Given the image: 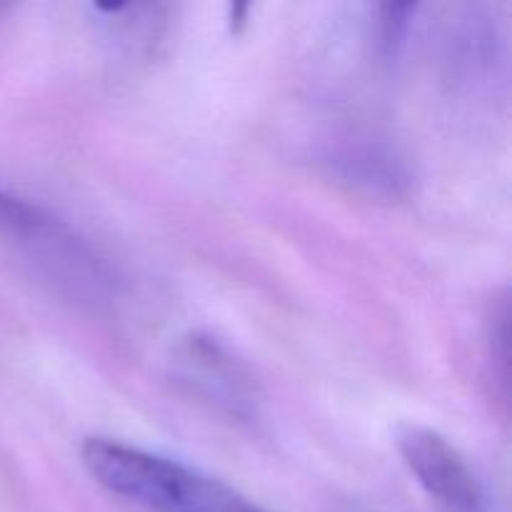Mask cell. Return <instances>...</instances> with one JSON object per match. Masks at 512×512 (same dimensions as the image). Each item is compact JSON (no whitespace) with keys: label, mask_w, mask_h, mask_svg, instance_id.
<instances>
[{"label":"cell","mask_w":512,"mask_h":512,"mask_svg":"<svg viewBox=\"0 0 512 512\" xmlns=\"http://www.w3.org/2000/svg\"><path fill=\"white\" fill-rule=\"evenodd\" d=\"M80 458L103 488L153 512H268L200 470L118 440L88 438Z\"/></svg>","instance_id":"obj_1"},{"label":"cell","mask_w":512,"mask_h":512,"mask_svg":"<svg viewBox=\"0 0 512 512\" xmlns=\"http://www.w3.org/2000/svg\"><path fill=\"white\" fill-rule=\"evenodd\" d=\"M35 225V218L30 215V210L23 203H18L15 198L5 195L0 190V225H13V228H23V225Z\"/></svg>","instance_id":"obj_3"},{"label":"cell","mask_w":512,"mask_h":512,"mask_svg":"<svg viewBox=\"0 0 512 512\" xmlns=\"http://www.w3.org/2000/svg\"><path fill=\"white\" fill-rule=\"evenodd\" d=\"M3 10H5V8H3V5H0V13H3Z\"/></svg>","instance_id":"obj_4"},{"label":"cell","mask_w":512,"mask_h":512,"mask_svg":"<svg viewBox=\"0 0 512 512\" xmlns=\"http://www.w3.org/2000/svg\"><path fill=\"white\" fill-rule=\"evenodd\" d=\"M398 450L425 493L448 512H485V498L468 460L443 435L420 425H405Z\"/></svg>","instance_id":"obj_2"}]
</instances>
